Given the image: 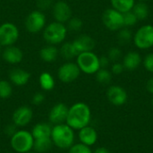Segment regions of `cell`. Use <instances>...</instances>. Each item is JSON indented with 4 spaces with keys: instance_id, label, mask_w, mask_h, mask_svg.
Here are the masks:
<instances>
[{
    "instance_id": "obj_7",
    "label": "cell",
    "mask_w": 153,
    "mask_h": 153,
    "mask_svg": "<svg viewBox=\"0 0 153 153\" xmlns=\"http://www.w3.org/2000/svg\"><path fill=\"white\" fill-rule=\"evenodd\" d=\"M18 39L19 29L14 23L6 22L0 25V45L2 47L14 45Z\"/></svg>"
},
{
    "instance_id": "obj_36",
    "label": "cell",
    "mask_w": 153,
    "mask_h": 153,
    "mask_svg": "<svg viewBox=\"0 0 153 153\" xmlns=\"http://www.w3.org/2000/svg\"><path fill=\"white\" fill-rule=\"evenodd\" d=\"M45 100V95L42 92H37L32 96L31 102L35 106H39L41 105Z\"/></svg>"
},
{
    "instance_id": "obj_28",
    "label": "cell",
    "mask_w": 153,
    "mask_h": 153,
    "mask_svg": "<svg viewBox=\"0 0 153 153\" xmlns=\"http://www.w3.org/2000/svg\"><path fill=\"white\" fill-rule=\"evenodd\" d=\"M95 75L97 82L100 84H108L112 80V73L107 68H100Z\"/></svg>"
},
{
    "instance_id": "obj_39",
    "label": "cell",
    "mask_w": 153,
    "mask_h": 153,
    "mask_svg": "<svg viewBox=\"0 0 153 153\" xmlns=\"http://www.w3.org/2000/svg\"><path fill=\"white\" fill-rule=\"evenodd\" d=\"M99 59H100V68H107L110 63V60L108 59V56H99Z\"/></svg>"
},
{
    "instance_id": "obj_20",
    "label": "cell",
    "mask_w": 153,
    "mask_h": 153,
    "mask_svg": "<svg viewBox=\"0 0 153 153\" xmlns=\"http://www.w3.org/2000/svg\"><path fill=\"white\" fill-rule=\"evenodd\" d=\"M51 130H52V126H50V124L41 122V123L36 124L32 127L30 133H31L34 140L45 139V138H50Z\"/></svg>"
},
{
    "instance_id": "obj_41",
    "label": "cell",
    "mask_w": 153,
    "mask_h": 153,
    "mask_svg": "<svg viewBox=\"0 0 153 153\" xmlns=\"http://www.w3.org/2000/svg\"><path fill=\"white\" fill-rule=\"evenodd\" d=\"M92 153H110V152L105 147H100V148H97Z\"/></svg>"
},
{
    "instance_id": "obj_24",
    "label": "cell",
    "mask_w": 153,
    "mask_h": 153,
    "mask_svg": "<svg viewBox=\"0 0 153 153\" xmlns=\"http://www.w3.org/2000/svg\"><path fill=\"white\" fill-rule=\"evenodd\" d=\"M112 8L124 13L131 11L135 4V0H110Z\"/></svg>"
},
{
    "instance_id": "obj_12",
    "label": "cell",
    "mask_w": 153,
    "mask_h": 153,
    "mask_svg": "<svg viewBox=\"0 0 153 153\" xmlns=\"http://www.w3.org/2000/svg\"><path fill=\"white\" fill-rule=\"evenodd\" d=\"M52 13L56 22L65 23L67 22L73 16V11L68 3L63 0H59L54 3L52 6Z\"/></svg>"
},
{
    "instance_id": "obj_1",
    "label": "cell",
    "mask_w": 153,
    "mask_h": 153,
    "mask_svg": "<svg viewBox=\"0 0 153 153\" xmlns=\"http://www.w3.org/2000/svg\"><path fill=\"white\" fill-rule=\"evenodd\" d=\"M91 120V111L90 107L84 102H76L68 108L65 124L74 130H80L90 125Z\"/></svg>"
},
{
    "instance_id": "obj_8",
    "label": "cell",
    "mask_w": 153,
    "mask_h": 153,
    "mask_svg": "<svg viewBox=\"0 0 153 153\" xmlns=\"http://www.w3.org/2000/svg\"><path fill=\"white\" fill-rule=\"evenodd\" d=\"M102 22L107 29L112 31L119 30L124 26L123 13L114 8H108L102 13Z\"/></svg>"
},
{
    "instance_id": "obj_31",
    "label": "cell",
    "mask_w": 153,
    "mask_h": 153,
    "mask_svg": "<svg viewBox=\"0 0 153 153\" xmlns=\"http://www.w3.org/2000/svg\"><path fill=\"white\" fill-rule=\"evenodd\" d=\"M83 26L82 20L78 17H72L67 22V30L72 31H79Z\"/></svg>"
},
{
    "instance_id": "obj_6",
    "label": "cell",
    "mask_w": 153,
    "mask_h": 153,
    "mask_svg": "<svg viewBox=\"0 0 153 153\" xmlns=\"http://www.w3.org/2000/svg\"><path fill=\"white\" fill-rule=\"evenodd\" d=\"M135 47L139 49H149L153 47V26L146 24L136 30L133 37Z\"/></svg>"
},
{
    "instance_id": "obj_42",
    "label": "cell",
    "mask_w": 153,
    "mask_h": 153,
    "mask_svg": "<svg viewBox=\"0 0 153 153\" xmlns=\"http://www.w3.org/2000/svg\"><path fill=\"white\" fill-rule=\"evenodd\" d=\"M138 1H141V2H147V1H150V0H138Z\"/></svg>"
},
{
    "instance_id": "obj_23",
    "label": "cell",
    "mask_w": 153,
    "mask_h": 153,
    "mask_svg": "<svg viewBox=\"0 0 153 153\" xmlns=\"http://www.w3.org/2000/svg\"><path fill=\"white\" fill-rule=\"evenodd\" d=\"M132 11L136 16V18L138 19V21H143L147 19L150 13L148 4L145 2H141V1L134 4Z\"/></svg>"
},
{
    "instance_id": "obj_46",
    "label": "cell",
    "mask_w": 153,
    "mask_h": 153,
    "mask_svg": "<svg viewBox=\"0 0 153 153\" xmlns=\"http://www.w3.org/2000/svg\"><path fill=\"white\" fill-rule=\"evenodd\" d=\"M13 1H18V0H13Z\"/></svg>"
},
{
    "instance_id": "obj_33",
    "label": "cell",
    "mask_w": 153,
    "mask_h": 153,
    "mask_svg": "<svg viewBox=\"0 0 153 153\" xmlns=\"http://www.w3.org/2000/svg\"><path fill=\"white\" fill-rule=\"evenodd\" d=\"M108 57L113 63L118 62V60L122 57L121 49L117 47H113V48H109V50L108 52Z\"/></svg>"
},
{
    "instance_id": "obj_15",
    "label": "cell",
    "mask_w": 153,
    "mask_h": 153,
    "mask_svg": "<svg viewBox=\"0 0 153 153\" xmlns=\"http://www.w3.org/2000/svg\"><path fill=\"white\" fill-rule=\"evenodd\" d=\"M73 45L77 52V54H81L83 52L92 51L96 46L95 40L92 37L87 34H82L77 37L74 41Z\"/></svg>"
},
{
    "instance_id": "obj_19",
    "label": "cell",
    "mask_w": 153,
    "mask_h": 153,
    "mask_svg": "<svg viewBox=\"0 0 153 153\" xmlns=\"http://www.w3.org/2000/svg\"><path fill=\"white\" fill-rule=\"evenodd\" d=\"M142 62H143L142 56L138 52L130 51L124 56L122 64L125 69L128 71H134L140 66Z\"/></svg>"
},
{
    "instance_id": "obj_37",
    "label": "cell",
    "mask_w": 153,
    "mask_h": 153,
    "mask_svg": "<svg viewBox=\"0 0 153 153\" xmlns=\"http://www.w3.org/2000/svg\"><path fill=\"white\" fill-rule=\"evenodd\" d=\"M124 70H125V67L123 64L120 62H115L111 66V73L116 75L121 74L124 72Z\"/></svg>"
},
{
    "instance_id": "obj_44",
    "label": "cell",
    "mask_w": 153,
    "mask_h": 153,
    "mask_svg": "<svg viewBox=\"0 0 153 153\" xmlns=\"http://www.w3.org/2000/svg\"><path fill=\"white\" fill-rule=\"evenodd\" d=\"M27 153H37V152H35L34 151H30V152H27Z\"/></svg>"
},
{
    "instance_id": "obj_9",
    "label": "cell",
    "mask_w": 153,
    "mask_h": 153,
    "mask_svg": "<svg viewBox=\"0 0 153 153\" xmlns=\"http://www.w3.org/2000/svg\"><path fill=\"white\" fill-rule=\"evenodd\" d=\"M46 22L47 19L43 12L34 10L30 12L25 19V29L30 33H38L45 28Z\"/></svg>"
},
{
    "instance_id": "obj_45",
    "label": "cell",
    "mask_w": 153,
    "mask_h": 153,
    "mask_svg": "<svg viewBox=\"0 0 153 153\" xmlns=\"http://www.w3.org/2000/svg\"><path fill=\"white\" fill-rule=\"evenodd\" d=\"M152 105L153 106V96H152Z\"/></svg>"
},
{
    "instance_id": "obj_22",
    "label": "cell",
    "mask_w": 153,
    "mask_h": 153,
    "mask_svg": "<svg viewBox=\"0 0 153 153\" xmlns=\"http://www.w3.org/2000/svg\"><path fill=\"white\" fill-rule=\"evenodd\" d=\"M39 82L40 88L45 91H52L55 88V84H56L54 77L48 72H43L40 74L39 77Z\"/></svg>"
},
{
    "instance_id": "obj_34",
    "label": "cell",
    "mask_w": 153,
    "mask_h": 153,
    "mask_svg": "<svg viewBox=\"0 0 153 153\" xmlns=\"http://www.w3.org/2000/svg\"><path fill=\"white\" fill-rule=\"evenodd\" d=\"M53 4H54L53 0H37V2H36L38 10H39L41 12L47 11V10L52 8Z\"/></svg>"
},
{
    "instance_id": "obj_16",
    "label": "cell",
    "mask_w": 153,
    "mask_h": 153,
    "mask_svg": "<svg viewBox=\"0 0 153 153\" xmlns=\"http://www.w3.org/2000/svg\"><path fill=\"white\" fill-rule=\"evenodd\" d=\"M2 58L8 64L17 65L23 59V53L22 49L14 45L4 47L2 51Z\"/></svg>"
},
{
    "instance_id": "obj_35",
    "label": "cell",
    "mask_w": 153,
    "mask_h": 153,
    "mask_svg": "<svg viewBox=\"0 0 153 153\" xmlns=\"http://www.w3.org/2000/svg\"><path fill=\"white\" fill-rule=\"evenodd\" d=\"M143 65L148 72L153 74V53H149L144 56Z\"/></svg>"
},
{
    "instance_id": "obj_2",
    "label": "cell",
    "mask_w": 153,
    "mask_h": 153,
    "mask_svg": "<svg viewBox=\"0 0 153 153\" xmlns=\"http://www.w3.org/2000/svg\"><path fill=\"white\" fill-rule=\"evenodd\" d=\"M50 137L53 145L60 150H68L74 144V130L65 123L52 126Z\"/></svg>"
},
{
    "instance_id": "obj_13",
    "label": "cell",
    "mask_w": 153,
    "mask_h": 153,
    "mask_svg": "<svg viewBox=\"0 0 153 153\" xmlns=\"http://www.w3.org/2000/svg\"><path fill=\"white\" fill-rule=\"evenodd\" d=\"M68 108H69L63 102H58L55 104L49 109L48 115L49 123L53 126L65 123L68 114Z\"/></svg>"
},
{
    "instance_id": "obj_27",
    "label": "cell",
    "mask_w": 153,
    "mask_h": 153,
    "mask_svg": "<svg viewBox=\"0 0 153 153\" xmlns=\"http://www.w3.org/2000/svg\"><path fill=\"white\" fill-rule=\"evenodd\" d=\"M133 33L130 29L127 27H123L118 30L117 33V41L120 45H127L133 39Z\"/></svg>"
},
{
    "instance_id": "obj_25",
    "label": "cell",
    "mask_w": 153,
    "mask_h": 153,
    "mask_svg": "<svg viewBox=\"0 0 153 153\" xmlns=\"http://www.w3.org/2000/svg\"><path fill=\"white\" fill-rule=\"evenodd\" d=\"M52 146H53V143L51 137L45 138V139H38V140H34L32 151L37 153L48 152L49 150H51Z\"/></svg>"
},
{
    "instance_id": "obj_10",
    "label": "cell",
    "mask_w": 153,
    "mask_h": 153,
    "mask_svg": "<svg viewBox=\"0 0 153 153\" xmlns=\"http://www.w3.org/2000/svg\"><path fill=\"white\" fill-rule=\"evenodd\" d=\"M81 70L76 63L67 62L63 64L57 70V77L64 83H70L78 79Z\"/></svg>"
},
{
    "instance_id": "obj_21",
    "label": "cell",
    "mask_w": 153,
    "mask_h": 153,
    "mask_svg": "<svg viewBox=\"0 0 153 153\" xmlns=\"http://www.w3.org/2000/svg\"><path fill=\"white\" fill-rule=\"evenodd\" d=\"M59 56V49L54 45H47L39 50V57L47 63L55 62Z\"/></svg>"
},
{
    "instance_id": "obj_38",
    "label": "cell",
    "mask_w": 153,
    "mask_h": 153,
    "mask_svg": "<svg viewBox=\"0 0 153 153\" xmlns=\"http://www.w3.org/2000/svg\"><path fill=\"white\" fill-rule=\"evenodd\" d=\"M17 130H18V127L12 122L11 124H8V125L5 126L4 130V133L7 136L11 137V136H13V135L17 132Z\"/></svg>"
},
{
    "instance_id": "obj_29",
    "label": "cell",
    "mask_w": 153,
    "mask_h": 153,
    "mask_svg": "<svg viewBox=\"0 0 153 153\" xmlns=\"http://www.w3.org/2000/svg\"><path fill=\"white\" fill-rule=\"evenodd\" d=\"M13 94V85L6 80H0V99H9Z\"/></svg>"
},
{
    "instance_id": "obj_43",
    "label": "cell",
    "mask_w": 153,
    "mask_h": 153,
    "mask_svg": "<svg viewBox=\"0 0 153 153\" xmlns=\"http://www.w3.org/2000/svg\"><path fill=\"white\" fill-rule=\"evenodd\" d=\"M2 51H3V50H2V46L0 45V54L2 53Z\"/></svg>"
},
{
    "instance_id": "obj_14",
    "label": "cell",
    "mask_w": 153,
    "mask_h": 153,
    "mask_svg": "<svg viewBox=\"0 0 153 153\" xmlns=\"http://www.w3.org/2000/svg\"><path fill=\"white\" fill-rule=\"evenodd\" d=\"M107 98L112 105L120 107L126 103L128 95L123 87L119 85H112L107 91Z\"/></svg>"
},
{
    "instance_id": "obj_5",
    "label": "cell",
    "mask_w": 153,
    "mask_h": 153,
    "mask_svg": "<svg viewBox=\"0 0 153 153\" xmlns=\"http://www.w3.org/2000/svg\"><path fill=\"white\" fill-rule=\"evenodd\" d=\"M76 64L81 72L86 74H95L100 69L99 56L92 51L79 54L76 56Z\"/></svg>"
},
{
    "instance_id": "obj_17",
    "label": "cell",
    "mask_w": 153,
    "mask_h": 153,
    "mask_svg": "<svg viewBox=\"0 0 153 153\" xmlns=\"http://www.w3.org/2000/svg\"><path fill=\"white\" fill-rule=\"evenodd\" d=\"M78 138L81 143L86 146H93L98 141V133L95 128L91 126H87L79 130Z\"/></svg>"
},
{
    "instance_id": "obj_26",
    "label": "cell",
    "mask_w": 153,
    "mask_h": 153,
    "mask_svg": "<svg viewBox=\"0 0 153 153\" xmlns=\"http://www.w3.org/2000/svg\"><path fill=\"white\" fill-rule=\"evenodd\" d=\"M59 55L65 60H71L78 56L73 42H65L59 48Z\"/></svg>"
},
{
    "instance_id": "obj_40",
    "label": "cell",
    "mask_w": 153,
    "mask_h": 153,
    "mask_svg": "<svg viewBox=\"0 0 153 153\" xmlns=\"http://www.w3.org/2000/svg\"><path fill=\"white\" fill-rule=\"evenodd\" d=\"M146 89L147 91L153 96V77L149 79V81L146 83Z\"/></svg>"
},
{
    "instance_id": "obj_11",
    "label": "cell",
    "mask_w": 153,
    "mask_h": 153,
    "mask_svg": "<svg viewBox=\"0 0 153 153\" xmlns=\"http://www.w3.org/2000/svg\"><path fill=\"white\" fill-rule=\"evenodd\" d=\"M33 118V111L31 108L28 106H21L17 108L13 115L12 121L18 128H23L27 126Z\"/></svg>"
},
{
    "instance_id": "obj_30",
    "label": "cell",
    "mask_w": 153,
    "mask_h": 153,
    "mask_svg": "<svg viewBox=\"0 0 153 153\" xmlns=\"http://www.w3.org/2000/svg\"><path fill=\"white\" fill-rule=\"evenodd\" d=\"M123 18H124V26L127 27V28L134 26L138 22V19L136 18V16L134 15V13H133L132 10L124 13Z\"/></svg>"
},
{
    "instance_id": "obj_32",
    "label": "cell",
    "mask_w": 153,
    "mask_h": 153,
    "mask_svg": "<svg viewBox=\"0 0 153 153\" xmlns=\"http://www.w3.org/2000/svg\"><path fill=\"white\" fill-rule=\"evenodd\" d=\"M68 153H92V151L89 146L82 143H75L70 149H68Z\"/></svg>"
},
{
    "instance_id": "obj_18",
    "label": "cell",
    "mask_w": 153,
    "mask_h": 153,
    "mask_svg": "<svg viewBox=\"0 0 153 153\" xmlns=\"http://www.w3.org/2000/svg\"><path fill=\"white\" fill-rule=\"evenodd\" d=\"M9 80L10 82L15 86H24L26 85L30 79V74L22 68H13L9 72Z\"/></svg>"
},
{
    "instance_id": "obj_3",
    "label": "cell",
    "mask_w": 153,
    "mask_h": 153,
    "mask_svg": "<svg viewBox=\"0 0 153 153\" xmlns=\"http://www.w3.org/2000/svg\"><path fill=\"white\" fill-rule=\"evenodd\" d=\"M34 138L30 132L24 129H18L10 137V146L15 153H27L33 150Z\"/></svg>"
},
{
    "instance_id": "obj_4",
    "label": "cell",
    "mask_w": 153,
    "mask_h": 153,
    "mask_svg": "<svg viewBox=\"0 0 153 153\" xmlns=\"http://www.w3.org/2000/svg\"><path fill=\"white\" fill-rule=\"evenodd\" d=\"M67 27L65 23L52 22L44 28L43 39L48 45H59L64 42L67 35Z\"/></svg>"
}]
</instances>
